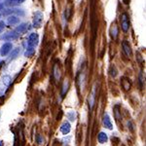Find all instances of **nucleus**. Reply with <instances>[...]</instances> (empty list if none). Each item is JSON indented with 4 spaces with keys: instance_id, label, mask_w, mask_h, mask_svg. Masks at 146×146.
Listing matches in <instances>:
<instances>
[{
    "instance_id": "obj_1",
    "label": "nucleus",
    "mask_w": 146,
    "mask_h": 146,
    "mask_svg": "<svg viewBox=\"0 0 146 146\" xmlns=\"http://www.w3.org/2000/svg\"><path fill=\"white\" fill-rule=\"evenodd\" d=\"M11 77L9 75H5L0 79V96H3L7 89L9 88L11 84Z\"/></svg>"
},
{
    "instance_id": "obj_2",
    "label": "nucleus",
    "mask_w": 146,
    "mask_h": 146,
    "mask_svg": "<svg viewBox=\"0 0 146 146\" xmlns=\"http://www.w3.org/2000/svg\"><path fill=\"white\" fill-rule=\"evenodd\" d=\"M43 19H44V15L41 11H37L35 12L34 17H33V27L35 28H40L42 25V23H43Z\"/></svg>"
},
{
    "instance_id": "obj_3",
    "label": "nucleus",
    "mask_w": 146,
    "mask_h": 146,
    "mask_svg": "<svg viewBox=\"0 0 146 146\" xmlns=\"http://www.w3.org/2000/svg\"><path fill=\"white\" fill-rule=\"evenodd\" d=\"M120 21H121V27L124 32H128L129 29V17L127 13H123L120 17Z\"/></svg>"
},
{
    "instance_id": "obj_4",
    "label": "nucleus",
    "mask_w": 146,
    "mask_h": 146,
    "mask_svg": "<svg viewBox=\"0 0 146 146\" xmlns=\"http://www.w3.org/2000/svg\"><path fill=\"white\" fill-rule=\"evenodd\" d=\"M39 41V36L37 33H31L28 36L27 39V45L28 47H36L38 45Z\"/></svg>"
},
{
    "instance_id": "obj_5",
    "label": "nucleus",
    "mask_w": 146,
    "mask_h": 146,
    "mask_svg": "<svg viewBox=\"0 0 146 146\" xmlns=\"http://www.w3.org/2000/svg\"><path fill=\"white\" fill-rule=\"evenodd\" d=\"M12 50V44L11 43H5L3 44V46L0 49V54H1L2 56L8 55V53Z\"/></svg>"
},
{
    "instance_id": "obj_6",
    "label": "nucleus",
    "mask_w": 146,
    "mask_h": 146,
    "mask_svg": "<svg viewBox=\"0 0 146 146\" xmlns=\"http://www.w3.org/2000/svg\"><path fill=\"white\" fill-rule=\"evenodd\" d=\"M28 28H29V25H28V23H21V25L16 28L15 31L19 34H23V33H25V32L27 31Z\"/></svg>"
},
{
    "instance_id": "obj_7",
    "label": "nucleus",
    "mask_w": 146,
    "mask_h": 146,
    "mask_svg": "<svg viewBox=\"0 0 146 146\" xmlns=\"http://www.w3.org/2000/svg\"><path fill=\"white\" fill-rule=\"evenodd\" d=\"M122 47H123V51L125 53V55L128 56H131V45L129 44L128 41H123V43H122Z\"/></svg>"
},
{
    "instance_id": "obj_8",
    "label": "nucleus",
    "mask_w": 146,
    "mask_h": 146,
    "mask_svg": "<svg viewBox=\"0 0 146 146\" xmlns=\"http://www.w3.org/2000/svg\"><path fill=\"white\" fill-rule=\"evenodd\" d=\"M19 36V33H17L16 31H11V32H8V33L4 34L2 36V38L5 39V40H8V41H11V40H15L17 39Z\"/></svg>"
},
{
    "instance_id": "obj_9",
    "label": "nucleus",
    "mask_w": 146,
    "mask_h": 146,
    "mask_svg": "<svg viewBox=\"0 0 146 146\" xmlns=\"http://www.w3.org/2000/svg\"><path fill=\"white\" fill-rule=\"evenodd\" d=\"M103 125H104L105 128L108 129H113L111 120H110L108 114H104V116H103Z\"/></svg>"
},
{
    "instance_id": "obj_10",
    "label": "nucleus",
    "mask_w": 146,
    "mask_h": 146,
    "mask_svg": "<svg viewBox=\"0 0 146 146\" xmlns=\"http://www.w3.org/2000/svg\"><path fill=\"white\" fill-rule=\"evenodd\" d=\"M70 129H71V128H70V124L68 123V122H64L62 127H60V131L62 133V135H67V133H69Z\"/></svg>"
},
{
    "instance_id": "obj_11",
    "label": "nucleus",
    "mask_w": 146,
    "mask_h": 146,
    "mask_svg": "<svg viewBox=\"0 0 146 146\" xmlns=\"http://www.w3.org/2000/svg\"><path fill=\"white\" fill-rule=\"evenodd\" d=\"M7 23H8L10 25H18V23H20V19L18 17H16V16H10V17L8 18V20H7Z\"/></svg>"
},
{
    "instance_id": "obj_12",
    "label": "nucleus",
    "mask_w": 146,
    "mask_h": 146,
    "mask_svg": "<svg viewBox=\"0 0 146 146\" xmlns=\"http://www.w3.org/2000/svg\"><path fill=\"white\" fill-rule=\"evenodd\" d=\"M53 74H54V77H55L56 80H58L60 78V67H58V65L56 64L54 65V68H53Z\"/></svg>"
},
{
    "instance_id": "obj_13",
    "label": "nucleus",
    "mask_w": 146,
    "mask_h": 146,
    "mask_svg": "<svg viewBox=\"0 0 146 146\" xmlns=\"http://www.w3.org/2000/svg\"><path fill=\"white\" fill-rule=\"evenodd\" d=\"M110 35L113 39H116L118 36V27L116 25H113V27L110 28Z\"/></svg>"
},
{
    "instance_id": "obj_14",
    "label": "nucleus",
    "mask_w": 146,
    "mask_h": 146,
    "mask_svg": "<svg viewBox=\"0 0 146 146\" xmlns=\"http://www.w3.org/2000/svg\"><path fill=\"white\" fill-rule=\"evenodd\" d=\"M98 142H100V143H105L107 141V139H108L107 135L105 133H98Z\"/></svg>"
},
{
    "instance_id": "obj_15",
    "label": "nucleus",
    "mask_w": 146,
    "mask_h": 146,
    "mask_svg": "<svg viewBox=\"0 0 146 146\" xmlns=\"http://www.w3.org/2000/svg\"><path fill=\"white\" fill-rule=\"evenodd\" d=\"M122 85H123V88L126 91L131 89V83H129V80H127L126 78H123V80H122Z\"/></svg>"
},
{
    "instance_id": "obj_16",
    "label": "nucleus",
    "mask_w": 146,
    "mask_h": 146,
    "mask_svg": "<svg viewBox=\"0 0 146 146\" xmlns=\"http://www.w3.org/2000/svg\"><path fill=\"white\" fill-rule=\"evenodd\" d=\"M34 53H35L34 47H28V48L27 49V51H25V56H33Z\"/></svg>"
},
{
    "instance_id": "obj_17",
    "label": "nucleus",
    "mask_w": 146,
    "mask_h": 146,
    "mask_svg": "<svg viewBox=\"0 0 146 146\" xmlns=\"http://www.w3.org/2000/svg\"><path fill=\"white\" fill-rule=\"evenodd\" d=\"M20 51H21L20 48H17L14 51H12V54L10 55V60H14V58H17V56H19V54H20Z\"/></svg>"
},
{
    "instance_id": "obj_18",
    "label": "nucleus",
    "mask_w": 146,
    "mask_h": 146,
    "mask_svg": "<svg viewBox=\"0 0 146 146\" xmlns=\"http://www.w3.org/2000/svg\"><path fill=\"white\" fill-rule=\"evenodd\" d=\"M68 86H69V82L68 81H64L63 82V86H62V96L66 94V92L68 90Z\"/></svg>"
},
{
    "instance_id": "obj_19",
    "label": "nucleus",
    "mask_w": 146,
    "mask_h": 146,
    "mask_svg": "<svg viewBox=\"0 0 146 146\" xmlns=\"http://www.w3.org/2000/svg\"><path fill=\"white\" fill-rule=\"evenodd\" d=\"M94 102H95V90L93 91L92 95L90 96V98H89V104L91 105V108H93Z\"/></svg>"
},
{
    "instance_id": "obj_20",
    "label": "nucleus",
    "mask_w": 146,
    "mask_h": 146,
    "mask_svg": "<svg viewBox=\"0 0 146 146\" xmlns=\"http://www.w3.org/2000/svg\"><path fill=\"white\" fill-rule=\"evenodd\" d=\"M67 117L69 118L70 121H74L75 118H76V115H75V112H74V111H71V112L67 113Z\"/></svg>"
},
{
    "instance_id": "obj_21",
    "label": "nucleus",
    "mask_w": 146,
    "mask_h": 146,
    "mask_svg": "<svg viewBox=\"0 0 146 146\" xmlns=\"http://www.w3.org/2000/svg\"><path fill=\"white\" fill-rule=\"evenodd\" d=\"M36 139H37V142H38V144H40V145H41L42 143H43V141H44V140H43V138H42V136L40 135H37Z\"/></svg>"
},
{
    "instance_id": "obj_22",
    "label": "nucleus",
    "mask_w": 146,
    "mask_h": 146,
    "mask_svg": "<svg viewBox=\"0 0 146 146\" xmlns=\"http://www.w3.org/2000/svg\"><path fill=\"white\" fill-rule=\"evenodd\" d=\"M110 75H111L112 77H115L117 75V71H116V69H115V68H114V71H113V69L111 67V70H110Z\"/></svg>"
},
{
    "instance_id": "obj_23",
    "label": "nucleus",
    "mask_w": 146,
    "mask_h": 146,
    "mask_svg": "<svg viewBox=\"0 0 146 146\" xmlns=\"http://www.w3.org/2000/svg\"><path fill=\"white\" fill-rule=\"evenodd\" d=\"M4 27H5V25L3 23H0V33L4 30Z\"/></svg>"
},
{
    "instance_id": "obj_24",
    "label": "nucleus",
    "mask_w": 146,
    "mask_h": 146,
    "mask_svg": "<svg viewBox=\"0 0 146 146\" xmlns=\"http://www.w3.org/2000/svg\"><path fill=\"white\" fill-rule=\"evenodd\" d=\"M10 1H16V2H18V3H23L25 0H10Z\"/></svg>"
},
{
    "instance_id": "obj_25",
    "label": "nucleus",
    "mask_w": 146,
    "mask_h": 146,
    "mask_svg": "<svg viewBox=\"0 0 146 146\" xmlns=\"http://www.w3.org/2000/svg\"><path fill=\"white\" fill-rule=\"evenodd\" d=\"M124 3L125 4H129V0H124Z\"/></svg>"
},
{
    "instance_id": "obj_26",
    "label": "nucleus",
    "mask_w": 146,
    "mask_h": 146,
    "mask_svg": "<svg viewBox=\"0 0 146 146\" xmlns=\"http://www.w3.org/2000/svg\"><path fill=\"white\" fill-rule=\"evenodd\" d=\"M2 9H3V5H2V4H0V11H1Z\"/></svg>"
},
{
    "instance_id": "obj_27",
    "label": "nucleus",
    "mask_w": 146,
    "mask_h": 146,
    "mask_svg": "<svg viewBox=\"0 0 146 146\" xmlns=\"http://www.w3.org/2000/svg\"><path fill=\"white\" fill-rule=\"evenodd\" d=\"M0 146H4V145H3V142H2L1 140H0Z\"/></svg>"
}]
</instances>
